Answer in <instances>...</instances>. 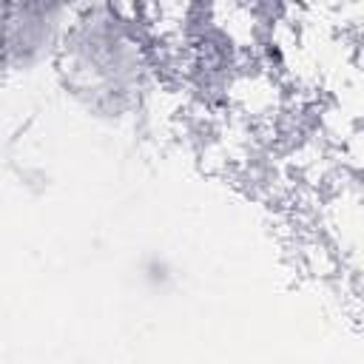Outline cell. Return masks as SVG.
Listing matches in <instances>:
<instances>
[{
  "mask_svg": "<svg viewBox=\"0 0 364 364\" xmlns=\"http://www.w3.org/2000/svg\"><path fill=\"white\" fill-rule=\"evenodd\" d=\"M63 9L54 6H6V46L9 57L14 60L20 54L23 63L40 60L46 51L43 46H51L54 26L60 23Z\"/></svg>",
  "mask_w": 364,
  "mask_h": 364,
  "instance_id": "1",
  "label": "cell"
}]
</instances>
